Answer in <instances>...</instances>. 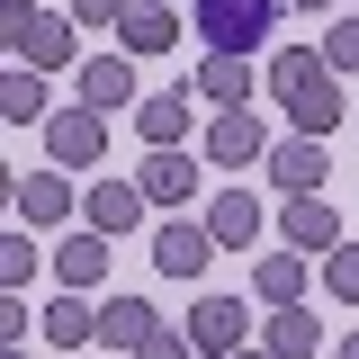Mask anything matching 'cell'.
Segmentation results:
<instances>
[{
    "mask_svg": "<svg viewBox=\"0 0 359 359\" xmlns=\"http://www.w3.org/2000/svg\"><path fill=\"white\" fill-rule=\"evenodd\" d=\"M189 351H198V341H189V332H171V323H162V332H153V341H144V351H135V359H189Z\"/></svg>",
    "mask_w": 359,
    "mask_h": 359,
    "instance_id": "cell-28",
    "label": "cell"
},
{
    "mask_svg": "<svg viewBox=\"0 0 359 359\" xmlns=\"http://www.w3.org/2000/svg\"><path fill=\"white\" fill-rule=\"evenodd\" d=\"M287 243L297 252H341V216H332V198H287Z\"/></svg>",
    "mask_w": 359,
    "mask_h": 359,
    "instance_id": "cell-15",
    "label": "cell"
},
{
    "mask_svg": "<svg viewBox=\"0 0 359 359\" xmlns=\"http://www.w3.org/2000/svg\"><path fill=\"white\" fill-rule=\"evenodd\" d=\"M135 0H72V27H126Z\"/></svg>",
    "mask_w": 359,
    "mask_h": 359,
    "instance_id": "cell-27",
    "label": "cell"
},
{
    "mask_svg": "<svg viewBox=\"0 0 359 359\" xmlns=\"http://www.w3.org/2000/svg\"><path fill=\"white\" fill-rule=\"evenodd\" d=\"M207 261H216V233H207V224L171 216L153 233V269H162V278H207Z\"/></svg>",
    "mask_w": 359,
    "mask_h": 359,
    "instance_id": "cell-5",
    "label": "cell"
},
{
    "mask_svg": "<svg viewBox=\"0 0 359 359\" xmlns=\"http://www.w3.org/2000/svg\"><path fill=\"white\" fill-rule=\"evenodd\" d=\"M27 269H36V243H27V224H18V233L0 243V287L18 297V287H27Z\"/></svg>",
    "mask_w": 359,
    "mask_h": 359,
    "instance_id": "cell-25",
    "label": "cell"
},
{
    "mask_svg": "<svg viewBox=\"0 0 359 359\" xmlns=\"http://www.w3.org/2000/svg\"><path fill=\"white\" fill-rule=\"evenodd\" d=\"M153 332H162V314L144 306V297H108V314H99V341L108 351H144Z\"/></svg>",
    "mask_w": 359,
    "mask_h": 359,
    "instance_id": "cell-16",
    "label": "cell"
},
{
    "mask_svg": "<svg viewBox=\"0 0 359 359\" xmlns=\"http://www.w3.org/2000/svg\"><path fill=\"white\" fill-rule=\"evenodd\" d=\"M323 287H332L341 306H359V243H341V252H323Z\"/></svg>",
    "mask_w": 359,
    "mask_h": 359,
    "instance_id": "cell-24",
    "label": "cell"
},
{
    "mask_svg": "<svg viewBox=\"0 0 359 359\" xmlns=\"http://www.w3.org/2000/svg\"><path fill=\"white\" fill-rule=\"evenodd\" d=\"M198 99H216V108H252V63H243V54H207V63H198Z\"/></svg>",
    "mask_w": 359,
    "mask_h": 359,
    "instance_id": "cell-18",
    "label": "cell"
},
{
    "mask_svg": "<svg viewBox=\"0 0 359 359\" xmlns=\"http://www.w3.org/2000/svg\"><path fill=\"white\" fill-rule=\"evenodd\" d=\"M252 287H261L269 306H297V297H306V252H269V261L252 269Z\"/></svg>",
    "mask_w": 359,
    "mask_h": 359,
    "instance_id": "cell-20",
    "label": "cell"
},
{
    "mask_svg": "<svg viewBox=\"0 0 359 359\" xmlns=\"http://www.w3.org/2000/svg\"><path fill=\"white\" fill-rule=\"evenodd\" d=\"M189 99H198V81H171V90H153V99L135 108V126L153 135V153H171L180 135H189Z\"/></svg>",
    "mask_w": 359,
    "mask_h": 359,
    "instance_id": "cell-14",
    "label": "cell"
},
{
    "mask_svg": "<svg viewBox=\"0 0 359 359\" xmlns=\"http://www.w3.org/2000/svg\"><path fill=\"white\" fill-rule=\"evenodd\" d=\"M207 162L216 171H243V162H269V126L252 108H224L216 126H207Z\"/></svg>",
    "mask_w": 359,
    "mask_h": 359,
    "instance_id": "cell-6",
    "label": "cell"
},
{
    "mask_svg": "<svg viewBox=\"0 0 359 359\" xmlns=\"http://www.w3.org/2000/svg\"><path fill=\"white\" fill-rule=\"evenodd\" d=\"M189 27L207 36V54H252L278 27V0H189Z\"/></svg>",
    "mask_w": 359,
    "mask_h": 359,
    "instance_id": "cell-3",
    "label": "cell"
},
{
    "mask_svg": "<svg viewBox=\"0 0 359 359\" xmlns=\"http://www.w3.org/2000/svg\"><path fill=\"white\" fill-rule=\"evenodd\" d=\"M332 359H359V332H351V341H341V351H332Z\"/></svg>",
    "mask_w": 359,
    "mask_h": 359,
    "instance_id": "cell-30",
    "label": "cell"
},
{
    "mask_svg": "<svg viewBox=\"0 0 359 359\" xmlns=\"http://www.w3.org/2000/svg\"><path fill=\"white\" fill-rule=\"evenodd\" d=\"M81 108H99V117H108V108H144L126 54H90V63H81Z\"/></svg>",
    "mask_w": 359,
    "mask_h": 359,
    "instance_id": "cell-11",
    "label": "cell"
},
{
    "mask_svg": "<svg viewBox=\"0 0 359 359\" xmlns=\"http://www.w3.org/2000/svg\"><path fill=\"white\" fill-rule=\"evenodd\" d=\"M0 359H27V351H0Z\"/></svg>",
    "mask_w": 359,
    "mask_h": 359,
    "instance_id": "cell-33",
    "label": "cell"
},
{
    "mask_svg": "<svg viewBox=\"0 0 359 359\" xmlns=\"http://www.w3.org/2000/svg\"><path fill=\"white\" fill-rule=\"evenodd\" d=\"M54 269H63V287H72V297L99 287V278H108V233H72V243L54 252Z\"/></svg>",
    "mask_w": 359,
    "mask_h": 359,
    "instance_id": "cell-19",
    "label": "cell"
},
{
    "mask_svg": "<svg viewBox=\"0 0 359 359\" xmlns=\"http://www.w3.org/2000/svg\"><path fill=\"white\" fill-rule=\"evenodd\" d=\"M243 332H252V314L233 306V297H198V314H189V341L207 359H233L243 351Z\"/></svg>",
    "mask_w": 359,
    "mask_h": 359,
    "instance_id": "cell-9",
    "label": "cell"
},
{
    "mask_svg": "<svg viewBox=\"0 0 359 359\" xmlns=\"http://www.w3.org/2000/svg\"><path fill=\"white\" fill-rule=\"evenodd\" d=\"M144 207H153V198H144L135 180H90V198H81L90 233H108V243H117V233H135V224H144Z\"/></svg>",
    "mask_w": 359,
    "mask_h": 359,
    "instance_id": "cell-8",
    "label": "cell"
},
{
    "mask_svg": "<svg viewBox=\"0 0 359 359\" xmlns=\"http://www.w3.org/2000/svg\"><path fill=\"white\" fill-rule=\"evenodd\" d=\"M45 153H54L63 171L99 162V153H108V117H99V108H54V117H45Z\"/></svg>",
    "mask_w": 359,
    "mask_h": 359,
    "instance_id": "cell-4",
    "label": "cell"
},
{
    "mask_svg": "<svg viewBox=\"0 0 359 359\" xmlns=\"http://www.w3.org/2000/svg\"><path fill=\"white\" fill-rule=\"evenodd\" d=\"M45 341H54V351H81V341H99V314H90L81 297H54V306H45Z\"/></svg>",
    "mask_w": 359,
    "mask_h": 359,
    "instance_id": "cell-21",
    "label": "cell"
},
{
    "mask_svg": "<svg viewBox=\"0 0 359 359\" xmlns=\"http://www.w3.org/2000/svg\"><path fill=\"white\" fill-rule=\"evenodd\" d=\"M269 180H278L287 198H323L332 162H323V144H314V135H287V144H269Z\"/></svg>",
    "mask_w": 359,
    "mask_h": 359,
    "instance_id": "cell-7",
    "label": "cell"
},
{
    "mask_svg": "<svg viewBox=\"0 0 359 359\" xmlns=\"http://www.w3.org/2000/svg\"><path fill=\"white\" fill-rule=\"evenodd\" d=\"M233 359H269V351H233Z\"/></svg>",
    "mask_w": 359,
    "mask_h": 359,
    "instance_id": "cell-32",
    "label": "cell"
},
{
    "mask_svg": "<svg viewBox=\"0 0 359 359\" xmlns=\"http://www.w3.org/2000/svg\"><path fill=\"white\" fill-rule=\"evenodd\" d=\"M117 36H126V54H171L180 45V9L171 0H135V18L117 27Z\"/></svg>",
    "mask_w": 359,
    "mask_h": 359,
    "instance_id": "cell-17",
    "label": "cell"
},
{
    "mask_svg": "<svg viewBox=\"0 0 359 359\" xmlns=\"http://www.w3.org/2000/svg\"><path fill=\"white\" fill-rule=\"evenodd\" d=\"M323 63H332V72H359V18H332V36H323Z\"/></svg>",
    "mask_w": 359,
    "mask_h": 359,
    "instance_id": "cell-26",
    "label": "cell"
},
{
    "mask_svg": "<svg viewBox=\"0 0 359 359\" xmlns=\"http://www.w3.org/2000/svg\"><path fill=\"white\" fill-rule=\"evenodd\" d=\"M269 99L297 117V135L332 144V126H341V72H332L314 45H287V54H269Z\"/></svg>",
    "mask_w": 359,
    "mask_h": 359,
    "instance_id": "cell-1",
    "label": "cell"
},
{
    "mask_svg": "<svg viewBox=\"0 0 359 359\" xmlns=\"http://www.w3.org/2000/svg\"><path fill=\"white\" fill-rule=\"evenodd\" d=\"M261 198H252V189H224L216 207H207V233H216V252H252V243H261Z\"/></svg>",
    "mask_w": 359,
    "mask_h": 359,
    "instance_id": "cell-10",
    "label": "cell"
},
{
    "mask_svg": "<svg viewBox=\"0 0 359 359\" xmlns=\"http://www.w3.org/2000/svg\"><path fill=\"white\" fill-rule=\"evenodd\" d=\"M0 117H9V126H36V117H54V108H45V72H27V63H18V72L0 81Z\"/></svg>",
    "mask_w": 359,
    "mask_h": 359,
    "instance_id": "cell-22",
    "label": "cell"
},
{
    "mask_svg": "<svg viewBox=\"0 0 359 359\" xmlns=\"http://www.w3.org/2000/svg\"><path fill=\"white\" fill-rule=\"evenodd\" d=\"M0 36H9V54H18L27 72H63V63H72V18H54L36 0H9V9H0Z\"/></svg>",
    "mask_w": 359,
    "mask_h": 359,
    "instance_id": "cell-2",
    "label": "cell"
},
{
    "mask_svg": "<svg viewBox=\"0 0 359 359\" xmlns=\"http://www.w3.org/2000/svg\"><path fill=\"white\" fill-rule=\"evenodd\" d=\"M0 341H9V351L27 341V306H18V297H0Z\"/></svg>",
    "mask_w": 359,
    "mask_h": 359,
    "instance_id": "cell-29",
    "label": "cell"
},
{
    "mask_svg": "<svg viewBox=\"0 0 359 359\" xmlns=\"http://www.w3.org/2000/svg\"><path fill=\"white\" fill-rule=\"evenodd\" d=\"M278 9H323V0H278Z\"/></svg>",
    "mask_w": 359,
    "mask_h": 359,
    "instance_id": "cell-31",
    "label": "cell"
},
{
    "mask_svg": "<svg viewBox=\"0 0 359 359\" xmlns=\"http://www.w3.org/2000/svg\"><path fill=\"white\" fill-rule=\"evenodd\" d=\"M9 198H18V224H36V233L72 216V180H63V171H18Z\"/></svg>",
    "mask_w": 359,
    "mask_h": 359,
    "instance_id": "cell-12",
    "label": "cell"
},
{
    "mask_svg": "<svg viewBox=\"0 0 359 359\" xmlns=\"http://www.w3.org/2000/svg\"><path fill=\"white\" fill-rule=\"evenodd\" d=\"M135 189H144L153 207H189V198H198V162H189V153H144Z\"/></svg>",
    "mask_w": 359,
    "mask_h": 359,
    "instance_id": "cell-13",
    "label": "cell"
},
{
    "mask_svg": "<svg viewBox=\"0 0 359 359\" xmlns=\"http://www.w3.org/2000/svg\"><path fill=\"white\" fill-rule=\"evenodd\" d=\"M314 341H323V323H314L306 306H278V314H269V359H306Z\"/></svg>",
    "mask_w": 359,
    "mask_h": 359,
    "instance_id": "cell-23",
    "label": "cell"
}]
</instances>
